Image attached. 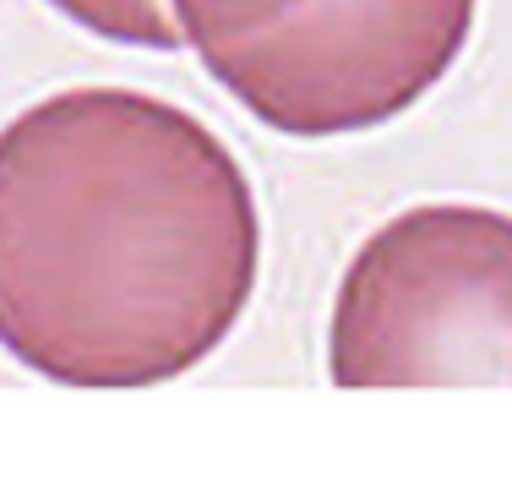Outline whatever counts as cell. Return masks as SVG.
Wrapping results in <instances>:
<instances>
[{
	"instance_id": "1",
	"label": "cell",
	"mask_w": 512,
	"mask_h": 485,
	"mask_svg": "<svg viewBox=\"0 0 512 485\" xmlns=\"http://www.w3.org/2000/svg\"><path fill=\"white\" fill-rule=\"evenodd\" d=\"M262 224L191 109L66 88L0 131V349L66 387H153L240 322Z\"/></svg>"
},
{
	"instance_id": "2",
	"label": "cell",
	"mask_w": 512,
	"mask_h": 485,
	"mask_svg": "<svg viewBox=\"0 0 512 485\" xmlns=\"http://www.w3.org/2000/svg\"><path fill=\"white\" fill-rule=\"evenodd\" d=\"M480 0H169L180 44L284 137L387 126L447 77Z\"/></svg>"
},
{
	"instance_id": "3",
	"label": "cell",
	"mask_w": 512,
	"mask_h": 485,
	"mask_svg": "<svg viewBox=\"0 0 512 485\" xmlns=\"http://www.w3.org/2000/svg\"><path fill=\"white\" fill-rule=\"evenodd\" d=\"M338 387H512V218L409 208L355 251L327 327Z\"/></svg>"
},
{
	"instance_id": "4",
	"label": "cell",
	"mask_w": 512,
	"mask_h": 485,
	"mask_svg": "<svg viewBox=\"0 0 512 485\" xmlns=\"http://www.w3.org/2000/svg\"><path fill=\"white\" fill-rule=\"evenodd\" d=\"M50 6L109 44H137V50H175L180 44L169 0H50Z\"/></svg>"
}]
</instances>
